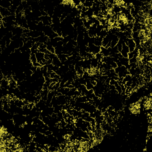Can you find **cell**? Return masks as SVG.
I'll return each mask as SVG.
<instances>
[{
  "mask_svg": "<svg viewBox=\"0 0 152 152\" xmlns=\"http://www.w3.org/2000/svg\"><path fill=\"white\" fill-rule=\"evenodd\" d=\"M140 109H141V103L139 101H137L136 102H134L131 104L129 107L131 113L135 115H138L140 113Z\"/></svg>",
  "mask_w": 152,
  "mask_h": 152,
  "instance_id": "1",
  "label": "cell"
},
{
  "mask_svg": "<svg viewBox=\"0 0 152 152\" xmlns=\"http://www.w3.org/2000/svg\"><path fill=\"white\" fill-rule=\"evenodd\" d=\"M125 43L128 46L129 52H133L136 48V44L132 39H127Z\"/></svg>",
  "mask_w": 152,
  "mask_h": 152,
  "instance_id": "2",
  "label": "cell"
}]
</instances>
